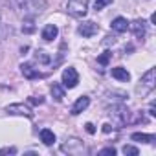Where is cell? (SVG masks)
I'll return each mask as SVG.
<instances>
[{
  "instance_id": "1",
  "label": "cell",
  "mask_w": 156,
  "mask_h": 156,
  "mask_svg": "<svg viewBox=\"0 0 156 156\" xmlns=\"http://www.w3.org/2000/svg\"><path fill=\"white\" fill-rule=\"evenodd\" d=\"M17 9L24 17L35 19L46 9V0H17Z\"/></svg>"
},
{
  "instance_id": "2",
  "label": "cell",
  "mask_w": 156,
  "mask_h": 156,
  "mask_svg": "<svg viewBox=\"0 0 156 156\" xmlns=\"http://www.w3.org/2000/svg\"><path fill=\"white\" fill-rule=\"evenodd\" d=\"M154 87H156V70H154V68H149V70L145 72V75L141 77V81H140L136 92H138L141 98H145V96H149V94L154 90Z\"/></svg>"
},
{
  "instance_id": "3",
  "label": "cell",
  "mask_w": 156,
  "mask_h": 156,
  "mask_svg": "<svg viewBox=\"0 0 156 156\" xmlns=\"http://www.w3.org/2000/svg\"><path fill=\"white\" fill-rule=\"evenodd\" d=\"M68 13L72 17L77 19H83L88 11V0H68V6H66Z\"/></svg>"
},
{
  "instance_id": "4",
  "label": "cell",
  "mask_w": 156,
  "mask_h": 156,
  "mask_svg": "<svg viewBox=\"0 0 156 156\" xmlns=\"http://www.w3.org/2000/svg\"><path fill=\"white\" fill-rule=\"evenodd\" d=\"M61 151L75 156V154H83L87 149H85V145H83V141H81V140H77V138H70V140H66V141L61 145Z\"/></svg>"
},
{
  "instance_id": "5",
  "label": "cell",
  "mask_w": 156,
  "mask_h": 156,
  "mask_svg": "<svg viewBox=\"0 0 156 156\" xmlns=\"http://www.w3.org/2000/svg\"><path fill=\"white\" fill-rule=\"evenodd\" d=\"M77 83H79V75H77L75 68H72V66L66 68L62 72V87L64 88H75Z\"/></svg>"
},
{
  "instance_id": "6",
  "label": "cell",
  "mask_w": 156,
  "mask_h": 156,
  "mask_svg": "<svg viewBox=\"0 0 156 156\" xmlns=\"http://www.w3.org/2000/svg\"><path fill=\"white\" fill-rule=\"evenodd\" d=\"M110 116H112V119H114V123H118V125H127L129 121H130V112L125 108V107H116L112 112H110Z\"/></svg>"
},
{
  "instance_id": "7",
  "label": "cell",
  "mask_w": 156,
  "mask_h": 156,
  "mask_svg": "<svg viewBox=\"0 0 156 156\" xmlns=\"http://www.w3.org/2000/svg\"><path fill=\"white\" fill-rule=\"evenodd\" d=\"M77 31H79V35H83L85 39H90V37H94L99 31V26L96 22H92V20H87V22H83L79 28H77Z\"/></svg>"
},
{
  "instance_id": "8",
  "label": "cell",
  "mask_w": 156,
  "mask_h": 156,
  "mask_svg": "<svg viewBox=\"0 0 156 156\" xmlns=\"http://www.w3.org/2000/svg\"><path fill=\"white\" fill-rule=\"evenodd\" d=\"M129 28L132 30V33H134L136 39L143 41V37H145V33H147V22H145L143 19H136L132 24H129Z\"/></svg>"
},
{
  "instance_id": "9",
  "label": "cell",
  "mask_w": 156,
  "mask_h": 156,
  "mask_svg": "<svg viewBox=\"0 0 156 156\" xmlns=\"http://www.w3.org/2000/svg\"><path fill=\"white\" fill-rule=\"evenodd\" d=\"M20 72H22V75L26 77V79H42V77L46 75V73H41L37 68H33L30 62H22L20 64Z\"/></svg>"
},
{
  "instance_id": "10",
  "label": "cell",
  "mask_w": 156,
  "mask_h": 156,
  "mask_svg": "<svg viewBox=\"0 0 156 156\" xmlns=\"http://www.w3.org/2000/svg\"><path fill=\"white\" fill-rule=\"evenodd\" d=\"M8 112L9 114H17V116H26V118H33V112L30 107L22 105V103H15V105H9L8 107Z\"/></svg>"
},
{
  "instance_id": "11",
  "label": "cell",
  "mask_w": 156,
  "mask_h": 156,
  "mask_svg": "<svg viewBox=\"0 0 156 156\" xmlns=\"http://www.w3.org/2000/svg\"><path fill=\"white\" fill-rule=\"evenodd\" d=\"M88 105H90V98H88V96H81L79 99L73 103V107H72V114H73V116L81 114L83 110H87V107H88Z\"/></svg>"
},
{
  "instance_id": "12",
  "label": "cell",
  "mask_w": 156,
  "mask_h": 156,
  "mask_svg": "<svg viewBox=\"0 0 156 156\" xmlns=\"http://www.w3.org/2000/svg\"><path fill=\"white\" fill-rule=\"evenodd\" d=\"M57 35H59V30H57L55 24H46V26H44V30H42V39H44L46 42L57 39Z\"/></svg>"
},
{
  "instance_id": "13",
  "label": "cell",
  "mask_w": 156,
  "mask_h": 156,
  "mask_svg": "<svg viewBox=\"0 0 156 156\" xmlns=\"http://www.w3.org/2000/svg\"><path fill=\"white\" fill-rule=\"evenodd\" d=\"M110 26H112V30L118 31V33H123V31L129 30V22H127V19H123V17H116Z\"/></svg>"
},
{
  "instance_id": "14",
  "label": "cell",
  "mask_w": 156,
  "mask_h": 156,
  "mask_svg": "<svg viewBox=\"0 0 156 156\" xmlns=\"http://www.w3.org/2000/svg\"><path fill=\"white\" fill-rule=\"evenodd\" d=\"M112 77H114V79H118V81H129L130 79V73L127 72V68H121V66H118V68H112Z\"/></svg>"
},
{
  "instance_id": "15",
  "label": "cell",
  "mask_w": 156,
  "mask_h": 156,
  "mask_svg": "<svg viewBox=\"0 0 156 156\" xmlns=\"http://www.w3.org/2000/svg\"><path fill=\"white\" fill-rule=\"evenodd\" d=\"M41 141L44 145H53L55 143V134L50 130V129H42L41 130Z\"/></svg>"
},
{
  "instance_id": "16",
  "label": "cell",
  "mask_w": 156,
  "mask_h": 156,
  "mask_svg": "<svg viewBox=\"0 0 156 156\" xmlns=\"http://www.w3.org/2000/svg\"><path fill=\"white\" fill-rule=\"evenodd\" d=\"M130 138H132L134 141H141V143H152V141L156 140L154 134H143V132H134Z\"/></svg>"
},
{
  "instance_id": "17",
  "label": "cell",
  "mask_w": 156,
  "mask_h": 156,
  "mask_svg": "<svg viewBox=\"0 0 156 156\" xmlns=\"http://www.w3.org/2000/svg\"><path fill=\"white\" fill-rule=\"evenodd\" d=\"M51 96H53L57 101H62V99H64V87L59 85V83H53V85H51Z\"/></svg>"
},
{
  "instance_id": "18",
  "label": "cell",
  "mask_w": 156,
  "mask_h": 156,
  "mask_svg": "<svg viewBox=\"0 0 156 156\" xmlns=\"http://www.w3.org/2000/svg\"><path fill=\"white\" fill-rule=\"evenodd\" d=\"M35 61H37V62H41V64H50V62H51V57H50L46 51L37 50V51H35Z\"/></svg>"
},
{
  "instance_id": "19",
  "label": "cell",
  "mask_w": 156,
  "mask_h": 156,
  "mask_svg": "<svg viewBox=\"0 0 156 156\" xmlns=\"http://www.w3.org/2000/svg\"><path fill=\"white\" fill-rule=\"evenodd\" d=\"M22 31H24V33H33V31H35V24H33V19H31V17H24Z\"/></svg>"
},
{
  "instance_id": "20",
  "label": "cell",
  "mask_w": 156,
  "mask_h": 156,
  "mask_svg": "<svg viewBox=\"0 0 156 156\" xmlns=\"http://www.w3.org/2000/svg\"><path fill=\"white\" fill-rule=\"evenodd\" d=\"M8 33H11V28L2 22V11H0V42L4 41V37H6Z\"/></svg>"
},
{
  "instance_id": "21",
  "label": "cell",
  "mask_w": 156,
  "mask_h": 156,
  "mask_svg": "<svg viewBox=\"0 0 156 156\" xmlns=\"http://www.w3.org/2000/svg\"><path fill=\"white\" fill-rule=\"evenodd\" d=\"M114 2V0H96V2H94V9L96 11H101L105 6H108V4H112Z\"/></svg>"
},
{
  "instance_id": "22",
  "label": "cell",
  "mask_w": 156,
  "mask_h": 156,
  "mask_svg": "<svg viewBox=\"0 0 156 156\" xmlns=\"http://www.w3.org/2000/svg\"><path fill=\"white\" fill-rule=\"evenodd\" d=\"M110 57H112V53H110V51H105V53H101V55L98 57V62L103 64V66H107L108 61H110Z\"/></svg>"
},
{
  "instance_id": "23",
  "label": "cell",
  "mask_w": 156,
  "mask_h": 156,
  "mask_svg": "<svg viewBox=\"0 0 156 156\" xmlns=\"http://www.w3.org/2000/svg\"><path fill=\"white\" fill-rule=\"evenodd\" d=\"M123 154H127V156H138V149L132 147V145H125L123 147Z\"/></svg>"
},
{
  "instance_id": "24",
  "label": "cell",
  "mask_w": 156,
  "mask_h": 156,
  "mask_svg": "<svg viewBox=\"0 0 156 156\" xmlns=\"http://www.w3.org/2000/svg\"><path fill=\"white\" fill-rule=\"evenodd\" d=\"M15 152H17V149H15V147H6V149H0V154H2V156H4V154H15Z\"/></svg>"
},
{
  "instance_id": "25",
  "label": "cell",
  "mask_w": 156,
  "mask_h": 156,
  "mask_svg": "<svg viewBox=\"0 0 156 156\" xmlns=\"http://www.w3.org/2000/svg\"><path fill=\"white\" fill-rule=\"evenodd\" d=\"M99 154H116V149L114 147H107V149H103V151H99Z\"/></svg>"
},
{
  "instance_id": "26",
  "label": "cell",
  "mask_w": 156,
  "mask_h": 156,
  "mask_svg": "<svg viewBox=\"0 0 156 156\" xmlns=\"http://www.w3.org/2000/svg\"><path fill=\"white\" fill-rule=\"evenodd\" d=\"M30 103H33V105H41V103H44V99H42V98H30Z\"/></svg>"
},
{
  "instance_id": "27",
  "label": "cell",
  "mask_w": 156,
  "mask_h": 156,
  "mask_svg": "<svg viewBox=\"0 0 156 156\" xmlns=\"http://www.w3.org/2000/svg\"><path fill=\"white\" fill-rule=\"evenodd\" d=\"M85 129H87V132H88V134H94V132H96V127H94L92 123H87V125H85Z\"/></svg>"
},
{
  "instance_id": "28",
  "label": "cell",
  "mask_w": 156,
  "mask_h": 156,
  "mask_svg": "<svg viewBox=\"0 0 156 156\" xmlns=\"http://www.w3.org/2000/svg\"><path fill=\"white\" fill-rule=\"evenodd\" d=\"M110 130H112V127H110V123H105V125H103V132H107V134H108Z\"/></svg>"
}]
</instances>
